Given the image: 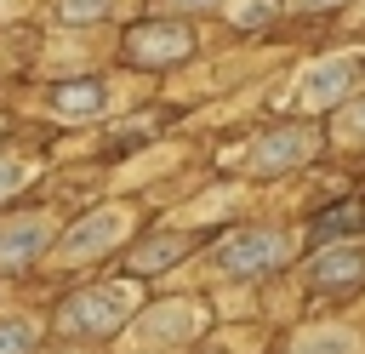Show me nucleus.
I'll use <instances>...</instances> for the list:
<instances>
[{
  "label": "nucleus",
  "mask_w": 365,
  "mask_h": 354,
  "mask_svg": "<svg viewBox=\"0 0 365 354\" xmlns=\"http://www.w3.org/2000/svg\"><path fill=\"white\" fill-rule=\"evenodd\" d=\"M354 228H365V200H342V206H331V211L314 223L319 240H342V234H354Z\"/></svg>",
  "instance_id": "9"
},
{
  "label": "nucleus",
  "mask_w": 365,
  "mask_h": 354,
  "mask_svg": "<svg viewBox=\"0 0 365 354\" xmlns=\"http://www.w3.org/2000/svg\"><path fill=\"white\" fill-rule=\"evenodd\" d=\"M177 6H211V0H177Z\"/></svg>",
  "instance_id": "19"
},
{
  "label": "nucleus",
  "mask_w": 365,
  "mask_h": 354,
  "mask_svg": "<svg viewBox=\"0 0 365 354\" xmlns=\"http://www.w3.org/2000/svg\"><path fill=\"white\" fill-rule=\"evenodd\" d=\"M40 246H46V223H40V217H29V223H23V217H17V223H6V228H0V268L29 263Z\"/></svg>",
  "instance_id": "8"
},
{
  "label": "nucleus",
  "mask_w": 365,
  "mask_h": 354,
  "mask_svg": "<svg viewBox=\"0 0 365 354\" xmlns=\"http://www.w3.org/2000/svg\"><path fill=\"white\" fill-rule=\"evenodd\" d=\"M57 108H63V114H91V108H103V80L57 86Z\"/></svg>",
  "instance_id": "10"
},
{
  "label": "nucleus",
  "mask_w": 365,
  "mask_h": 354,
  "mask_svg": "<svg viewBox=\"0 0 365 354\" xmlns=\"http://www.w3.org/2000/svg\"><path fill=\"white\" fill-rule=\"evenodd\" d=\"M365 80V57L359 51H342V57H325L319 69H308V80H302V103L308 108H331L342 91H354Z\"/></svg>",
  "instance_id": "2"
},
{
  "label": "nucleus",
  "mask_w": 365,
  "mask_h": 354,
  "mask_svg": "<svg viewBox=\"0 0 365 354\" xmlns=\"http://www.w3.org/2000/svg\"><path fill=\"white\" fill-rule=\"evenodd\" d=\"M177 251H182V240H171V234H160V240H148V246H137V257H131V268H137V274H154V268H165V263H177Z\"/></svg>",
  "instance_id": "11"
},
{
  "label": "nucleus",
  "mask_w": 365,
  "mask_h": 354,
  "mask_svg": "<svg viewBox=\"0 0 365 354\" xmlns=\"http://www.w3.org/2000/svg\"><path fill=\"white\" fill-rule=\"evenodd\" d=\"M120 320H125V291L97 285V291H80V297L63 303L57 331H63V337H108Z\"/></svg>",
  "instance_id": "1"
},
{
  "label": "nucleus",
  "mask_w": 365,
  "mask_h": 354,
  "mask_svg": "<svg viewBox=\"0 0 365 354\" xmlns=\"http://www.w3.org/2000/svg\"><path fill=\"white\" fill-rule=\"evenodd\" d=\"M108 6H114V0H63V6H57V11H63V17H68V23H86V17H103V11H108Z\"/></svg>",
  "instance_id": "14"
},
{
  "label": "nucleus",
  "mask_w": 365,
  "mask_h": 354,
  "mask_svg": "<svg viewBox=\"0 0 365 354\" xmlns=\"http://www.w3.org/2000/svg\"><path fill=\"white\" fill-rule=\"evenodd\" d=\"M314 131L308 126H279V131H268L257 148H251V171L257 177H274V171H285V166H297V160H308L314 154Z\"/></svg>",
  "instance_id": "4"
},
{
  "label": "nucleus",
  "mask_w": 365,
  "mask_h": 354,
  "mask_svg": "<svg viewBox=\"0 0 365 354\" xmlns=\"http://www.w3.org/2000/svg\"><path fill=\"white\" fill-rule=\"evenodd\" d=\"M17 183H23V166H17L11 154H0V194H11Z\"/></svg>",
  "instance_id": "17"
},
{
  "label": "nucleus",
  "mask_w": 365,
  "mask_h": 354,
  "mask_svg": "<svg viewBox=\"0 0 365 354\" xmlns=\"http://www.w3.org/2000/svg\"><path fill=\"white\" fill-rule=\"evenodd\" d=\"M348 348H354L348 331H325V337H308L302 343V354H348Z\"/></svg>",
  "instance_id": "13"
},
{
  "label": "nucleus",
  "mask_w": 365,
  "mask_h": 354,
  "mask_svg": "<svg viewBox=\"0 0 365 354\" xmlns=\"http://www.w3.org/2000/svg\"><path fill=\"white\" fill-rule=\"evenodd\" d=\"M194 40H188V29H171V23H148V29H131V40H125V57H137V63H171V57H182Z\"/></svg>",
  "instance_id": "7"
},
{
  "label": "nucleus",
  "mask_w": 365,
  "mask_h": 354,
  "mask_svg": "<svg viewBox=\"0 0 365 354\" xmlns=\"http://www.w3.org/2000/svg\"><path fill=\"white\" fill-rule=\"evenodd\" d=\"M342 137H348V143H365V103H354V108L342 114Z\"/></svg>",
  "instance_id": "15"
},
{
  "label": "nucleus",
  "mask_w": 365,
  "mask_h": 354,
  "mask_svg": "<svg viewBox=\"0 0 365 354\" xmlns=\"http://www.w3.org/2000/svg\"><path fill=\"white\" fill-rule=\"evenodd\" d=\"M120 234H125V217H120V211H97V217H86L80 228L63 234V263H86V257L108 251Z\"/></svg>",
  "instance_id": "5"
},
{
  "label": "nucleus",
  "mask_w": 365,
  "mask_h": 354,
  "mask_svg": "<svg viewBox=\"0 0 365 354\" xmlns=\"http://www.w3.org/2000/svg\"><path fill=\"white\" fill-rule=\"evenodd\" d=\"M262 17H274V0H245L234 11V23H262Z\"/></svg>",
  "instance_id": "16"
},
{
  "label": "nucleus",
  "mask_w": 365,
  "mask_h": 354,
  "mask_svg": "<svg viewBox=\"0 0 365 354\" xmlns=\"http://www.w3.org/2000/svg\"><path fill=\"white\" fill-rule=\"evenodd\" d=\"M308 274H314V285H325V291L354 285V280H365V246H354V240H342V246H319V257L308 263Z\"/></svg>",
  "instance_id": "6"
},
{
  "label": "nucleus",
  "mask_w": 365,
  "mask_h": 354,
  "mask_svg": "<svg viewBox=\"0 0 365 354\" xmlns=\"http://www.w3.org/2000/svg\"><path fill=\"white\" fill-rule=\"evenodd\" d=\"M279 257H285V240H279L274 228H251V234H234V240H222V251H217L222 274H262V268H274Z\"/></svg>",
  "instance_id": "3"
},
{
  "label": "nucleus",
  "mask_w": 365,
  "mask_h": 354,
  "mask_svg": "<svg viewBox=\"0 0 365 354\" xmlns=\"http://www.w3.org/2000/svg\"><path fill=\"white\" fill-rule=\"evenodd\" d=\"M291 6H336V0H291Z\"/></svg>",
  "instance_id": "18"
},
{
  "label": "nucleus",
  "mask_w": 365,
  "mask_h": 354,
  "mask_svg": "<svg viewBox=\"0 0 365 354\" xmlns=\"http://www.w3.org/2000/svg\"><path fill=\"white\" fill-rule=\"evenodd\" d=\"M29 348H34V325L6 320V325H0V354H29Z\"/></svg>",
  "instance_id": "12"
}]
</instances>
